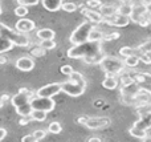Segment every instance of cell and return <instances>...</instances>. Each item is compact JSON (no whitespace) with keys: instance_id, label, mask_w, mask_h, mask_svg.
I'll return each mask as SVG.
<instances>
[{"instance_id":"6da1fadb","label":"cell","mask_w":151,"mask_h":142,"mask_svg":"<svg viewBox=\"0 0 151 142\" xmlns=\"http://www.w3.org/2000/svg\"><path fill=\"white\" fill-rule=\"evenodd\" d=\"M69 58H83L88 64H99L105 58V53L101 48V41H86L73 45L68 50Z\"/></svg>"},{"instance_id":"7a4b0ae2","label":"cell","mask_w":151,"mask_h":142,"mask_svg":"<svg viewBox=\"0 0 151 142\" xmlns=\"http://www.w3.org/2000/svg\"><path fill=\"white\" fill-rule=\"evenodd\" d=\"M94 29V23H91L90 20H86L83 23H81L77 28L72 32L70 37V43L73 45H78L82 44V43L89 41V36H90V32Z\"/></svg>"},{"instance_id":"3957f363","label":"cell","mask_w":151,"mask_h":142,"mask_svg":"<svg viewBox=\"0 0 151 142\" xmlns=\"http://www.w3.org/2000/svg\"><path fill=\"white\" fill-rule=\"evenodd\" d=\"M99 66L101 69L105 72L106 74H121L123 73L126 68L125 60L118 57H105L104 60L99 63Z\"/></svg>"},{"instance_id":"277c9868","label":"cell","mask_w":151,"mask_h":142,"mask_svg":"<svg viewBox=\"0 0 151 142\" xmlns=\"http://www.w3.org/2000/svg\"><path fill=\"white\" fill-rule=\"evenodd\" d=\"M85 85L86 84H82V82L69 80V81H65L61 84V89H63V92H65L66 94L72 96V97H80L85 92Z\"/></svg>"},{"instance_id":"5b68a950","label":"cell","mask_w":151,"mask_h":142,"mask_svg":"<svg viewBox=\"0 0 151 142\" xmlns=\"http://www.w3.org/2000/svg\"><path fill=\"white\" fill-rule=\"evenodd\" d=\"M53 97H33L31 98V105L33 109H39V110H45L47 113L52 112L55 109V100H52Z\"/></svg>"},{"instance_id":"8992f818","label":"cell","mask_w":151,"mask_h":142,"mask_svg":"<svg viewBox=\"0 0 151 142\" xmlns=\"http://www.w3.org/2000/svg\"><path fill=\"white\" fill-rule=\"evenodd\" d=\"M31 96H32L31 90H28L27 88H21L20 92L12 97L11 102H12V105L15 106L16 109H20V108H23V106H27L31 104V98H32Z\"/></svg>"},{"instance_id":"52a82bcc","label":"cell","mask_w":151,"mask_h":142,"mask_svg":"<svg viewBox=\"0 0 151 142\" xmlns=\"http://www.w3.org/2000/svg\"><path fill=\"white\" fill-rule=\"evenodd\" d=\"M60 92H63L61 84H58V82H52V84L44 85V86L40 88L36 92V96H40V97H55V96L58 94Z\"/></svg>"},{"instance_id":"ba28073f","label":"cell","mask_w":151,"mask_h":142,"mask_svg":"<svg viewBox=\"0 0 151 142\" xmlns=\"http://www.w3.org/2000/svg\"><path fill=\"white\" fill-rule=\"evenodd\" d=\"M110 125V118L109 117H90L86 121L85 126L89 129H102Z\"/></svg>"},{"instance_id":"9c48e42d","label":"cell","mask_w":151,"mask_h":142,"mask_svg":"<svg viewBox=\"0 0 151 142\" xmlns=\"http://www.w3.org/2000/svg\"><path fill=\"white\" fill-rule=\"evenodd\" d=\"M104 21L106 24H109V25L122 28V27H126V25L130 24L131 19H130V16H125V15H119V13H117V15L111 16V17H107L106 20H104Z\"/></svg>"},{"instance_id":"30bf717a","label":"cell","mask_w":151,"mask_h":142,"mask_svg":"<svg viewBox=\"0 0 151 142\" xmlns=\"http://www.w3.org/2000/svg\"><path fill=\"white\" fill-rule=\"evenodd\" d=\"M15 28L17 32L28 33V32L33 31V29L36 28V24H35L33 20H29V19H25V17H20L17 23L15 24Z\"/></svg>"},{"instance_id":"8fae6325","label":"cell","mask_w":151,"mask_h":142,"mask_svg":"<svg viewBox=\"0 0 151 142\" xmlns=\"http://www.w3.org/2000/svg\"><path fill=\"white\" fill-rule=\"evenodd\" d=\"M147 8H146V3H139V4H134V9H133V13H131L130 19L131 21L138 24L141 21L142 17L147 15Z\"/></svg>"},{"instance_id":"7c38bea8","label":"cell","mask_w":151,"mask_h":142,"mask_svg":"<svg viewBox=\"0 0 151 142\" xmlns=\"http://www.w3.org/2000/svg\"><path fill=\"white\" fill-rule=\"evenodd\" d=\"M7 37L15 45H19V47H27L29 44V39L28 36H25V33H21V32H8Z\"/></svg>"},{"instance_id":"4fadbf2b","label":"cell","mask_w":151,"mask_h":142,"mask_svg":"<svg viewBox=\"0 0 151 142\" xmlns=\"http://www.w3.org/2000/svg\"><path fill=\"white\" fill-rule=\"evenodd\" d=\"M16 68L19 69V71H23V72H31L32 69L35 68V61L32 60L31 57H27V56H24V57H20L19 60H16Z\"/></svg>"},{"instance_id":"5bb4252c","label":"cell","mask_w":151,"mask_h":142,"mask_svg":"<svg viewBox=\"0 0 151 142\" xmlns=\"http://www.w3.org/2000/svg\"><path fill=\"white\" fill-rule=\"evenodd\" d=\"M82 13L86 16V17H88V20H90L91 23H94V24L102 23V21H104V19H105L104 16H102L101 12H97V11L90 9V8H86V9H83Z\"/></svg>"},{"instance_id":"9a60e30c","label":"cell","mask_w":151,"mask_h":142,"mask_svg":"<svg viewBox=\"0 0 151 142\" xmlns=\"http://www.w3.org/2000/svg\"><path fill=\"white\" fill-rule=\"evenodd\" d=\"M102 86L105 89H109V90H114L115 88L118 86V79L115 74H106L105 80L102 81Z\"/></svg>"},{"instance_id":"2e32d148","label":"cell","mask_w":151,"mask_h":142,"mask_svg":"<svg viewBox=\"0 0 151 142\" xmlns=\"http://www.w3.org/2000/svg\"><path fill=\"white\" fill-rule=\"evenodd\" d=\"M133 77L139 85L151 88V74L150 73H145V72H142V73H135Z\"/></svg>"},{"instance_id":"e0dca14e","label":"cell","mask_w":151,"mask_h":142,"mask_svg":"<svg viewBox=\"0 0 151 142\" xmlns=\"http://www.w3.org/2000/svg\"><path fill=\"white\" fill-rule=\"evenodd\" d=\"M99 12L102 13V16H104L105 19H107V17H111V16L117 15L118 13V7L111 5V4H104V5L99 7Z\"/></svg>"},{"instance_id":"ac0fdd59","label":"cell","mask_w":151,"mask_h":142,"mask_svg":"<svg viewBox=\"0 0 151 142\" xmlns=\"http://www.w3.org/2000/svg\"><path fill=\"white\" fill-rule=\"evenodd\" d=\"M63 0H42V5L45 9L50 11V12H56L63 7Z\"/></svg>"},{"instance_id":"d6986e66","label":"cell","mask_w":151,"mask_h":142,"mask_svg":"<svg viewBox=\"0 0 151 142\" xmlns=\"http://www.w3.org/2000/svg\"><path fill=\"white\" fill-rule=\"evenodd\" d=\"M36 36L39 37L40 40H53L55 39V31L49 29V28H44V29L37 31Z\"/></svg>"},{"instance_id":"ffe728a7","label":"cell","mask_w":151,"mask_h":142,"mask_svg":"<svg viewBox=\"0 0 151 142\" xmlns=\"http://www.w3.org/2000/svg\"><path fill=\"white\" fill-rule=\"evenodd\" d=\"M13 43L7 36H0V53H4L7 50H11L13 48Z\"/></svg>"},{"instance_id":"44dd1931","label":"cell","mask_w":151,"mask_h":142,"mask_svg":"<svg viewBox=\"0 0 151 142\" xmlns=\"http://www.w3.org/2000/svg\"><path fill=\"white\" fill-rule=\"evenodd\" d=\"M134 9V4L133 3H123L118 7V13L119 15H125V16H131Z\"/></svg>"},{"instance_id":"7402d4cb","label":"cell","mask_w":151,"mask_h":142,"mask_svg":"<svg viewBox=\"0 0 151 142\" xmlns=\"http://www.w3.org/2000/svg\"><path fill=\"white\" fill-rule=\"evenodd\" d=\"M29 117H31L33 121L42 122V121H45V118H47V112L45 110H39V109H33Z\"/></svg>"},{"instance_id":"603a6c76","label":"cell","mask_w":151,"mask_h":142,"mask_svg":"<svg viewBox=\"0 0 151 142\" xmlns=\"http://www.w3.org/2000/svg\"><path fill=\"white\" fill-rule=\"evenodd\" d=\"M130 134L135 138H139V140H146V130L137 126V125H134L130 129Z\"/></svg>"},{"instance_id":"cb8c5ba5","label":"cell","mask_w":151,"mask_h":142,"mask_svg":"<svg viewBox=\"0 0 151 142\" xmlns=\"http://www.w3.org/2000/svg\"><path fill=\"white\" fill-rule=\"evenodd\" d=\"M123 60H125V64L127 68H135V66L139 64L141 58H139V56L135 53V55H131V56H129V57L123 58Z\"/></svg>"},{"instance_id":"d4e9b609","label":"cell","mask_w":151,"mask_h":142,"mask_svg":"<svg viewBox=\"0 0 151 142\" xmlns=\"http://www.w3.org/2000/svg\"><path fill=\"white\" fill-rule=\"evenodd\" d=\"M104 36H105V35L102 33L99 29H96V28H94L93 31L90 32L89 40H90V41H102V40H104Z\"/></svg>"},{"instance_id":"484cf974","label":"cell","mask_w":151,"mask_h":142,"mask_svg":"<svg viewBox=\"0 0 151 142\" xmlns=\"http://www.w3.org/2000/svg\"><path fill=\"white\" fill-rule=\"evenodd\" d=\"M135 50L137 49H134V48H131V47H122L119 49V55H121V57L126 58L131 55H135Z\"/></svg>"},{"instance_id":"4316f807","label":"cell","mask_w":151,"mask_h":142,"mask_svg":"<svg viewBox=\"0 0 151 142\" xmlns=\"http://www.w3.org/2000/svg\"><path fill=\"white\" fill-rule=\"evenodd\" d=\"M48 130H49L50 133H53V134H58V133H61V130H63V126H61L60 122L55 121V122H50L49 124Z\"/></svg>"},{"instance_id":"83f0119b","label":"cell","mask_w":151,"mask_h":142,"mask_svg":"<svg viewBox=\"0 0 151 142\" xmlns=\"http://www.w3.org/2000/svg\"><path fill=\"white\" fill-rule=\"evenodd\" d=\"M15 15L17 16V17H24L25 15H28V7L19 4V7L15 8Z\"/></svg>"},{"instance_id":"f1b7e54d","label":"cell","mask_w":151,"mask_h":142,"mask_svg":"<svg viewBox=\"0 0 151 142\" xmlns=\"http://www.w3.org/2000/svg\"><path fill=\"white\" fill-rule=\"evenodd\" d=\"M138 49L143 53H151V39L146 40L145 43H142V44L138 47Z\"/></svg>"},{"instance_id":"f546056e","label":"cell","mask_w":151,"mask_h":142,"mask_svg":"<svg viewBox=\"0 0 151 142\" xmlns=\"http://www.w3.org/2000/svg\"><path fill=\"white\" fill-rule=\"evenodd\" d=\"M40 47L44 48V49H53L56 47V43H55V40H41Z\"/></svg>"},{"instance_id":"4dcf8cb0","label":"cell","mask_w":151,"mask_h":142,"mask_svg":"<svg viewBox=\"0 0 151 142\" xmlns=\"http://www.w3.org/2000/svg\"><path fill=\"white\" fill-rule=\"evenodd\" d=\"M63 8L65 12H74L76 9H77V4H74V3H70V1H68V3H63Z\"/></svg>"},{"instance_id":"1f68e13d","label":"cell","mask_w":151,"mask_h":142,"mask_svg":"<svg viewBox=\"0 0 151 142\" xmlns=\"http://www.w3.org/2000/svg\"><path fill=\"white\" fill-rule=\"evenodd\" d=\"M20 5H25V7H31V5H37L40 0H17Z\"/></svg>"},{"instance_id":"d6a6232c","label":"cell","mask_w":151,"mask_h":142,"mask_svg":"<svg viewBox=\"0 0 151 142\" xmlns=\"http://www.w3.org/2000/svg\"><path fill=\"white\" fill-rule=\"evenodd\" d=\"M69 77H70V80H74V81H78V82L85 84V79H83V76L81 73H78V72H73V73H72Z\"/></svg>"},{"instance_id":"836d02e7","label":"cell","mask_w":151,"mask_h":142,"mask_svg":"<svg viewBox=\"0 0 151 142\" xmlns=\"http://www.w3.org/2000/svg\"><path fill=\"white\" fill-rule=\"evenodd\" d=\"M86 5H88V8H90V9H94V8L101 7L102 3L99 1V0H88V1H86Z\"/></svg>"},{"instance_id":"e575fe53","label":"cell","mask_w":151,"mask_h":142,"mask_svg":"<svg viewBox=\"0 0 151 142\" xmlns=\"http://www.w3.org/2000/svg\"><path fill=\"white\" fill-rule=\"evenodd\" d=\"M73 72H74V71H73V68H72L70 65H64V66H61V73L65 74V76H70Z\"/></svg>"},{"instance_id":"d590c367","label":"cell","mask_w":151,"mask_h":142,"mask_svg":"<svg viewBox=\"0 0 151 142\" xmlns=\"http://www.w3.org/2000/svg\"><path fill=\"white\" fill-rule=\"evenodd\" d=\"M33 136H35V138H36V141H40L47 136V132H45V130H35Z\"/></svg>"},{"instance_id":"8d00e7d4","label":"cell","mask_w":151,"mask_h":142,"mask_svg":"<svg viewBox=\"0 0 151 142\" xmlns=\"http://www.w3.org/2000/svg\"><path fill=\"white\" fill-rule=\"evenodd\" d=\"M118 37H119V33L114 32V33H109L107 36H104V40H113V39H118Z\"/></svg>"},{"instance_id":"74e56055","label":"cell","mask_w":151,"mask_h":142,"mask_svg":"<svg viewBox=\"0 0 151 142\" xmlns=\"http://www.w3.org/2000/svg\"><path fill=\"white\" fill-rule=\"evenodd\" d=\"M23 141L24 142H35L36 138H35L33 134H31V136H25V137H23Z\"/></svg>"},{"instance_id":"f35d334b","label":"cell","mask_w":151,"mask_h":142,"mask_svg":"<svg viewBox=\"0 0 151 142\" xmlns=\"http://www.w3.org/2000/svg\"><path fill=\"white\" fill-rule=\"evenodd\" d=\"M145 130H146V140H151V125H149Z\"/></svg>"},{"instance_id":"ab89813d","label":"cell","mask_w":151,"mask_h":142,"mask_svg":"<svg viewBox=\"0 0 151 142\" xmlns=\"http://www.w3.org/2000/svg\"><path fill=\"white\" fill-rule=\"evenodd\" d=\"M5 136H7V130H5L4 128H0V141L4 140Z\"/></svg>"},{"instance_id":"60d3db41","label":"cell","mask_w":151,"mask_h":142,"mask_svg":"<svg viewBox=\"0 0 151 142\" xmlns=\"http://www.w3.org/2000/svg\"><path fill=\"white\" fill-rule=\"evenodd\" d=\"M88 120H89V117H80V118H78V124H83V125H85Z\"/></svg>"},{"instance_id":"b9f144b4","label":"cell","mask_w":151,"mask_h":142,"mask_svg":"<svg viewBox=\"0 0 151 142\" xmlns=\"http://www.w3.org/2000/svg\"><path fill=\"white\" fill-rule=\"evenodd\" d=\"M146 8H147V12L151 13V1H147L146 3Z\"/></svg>"},{"instance_id":"7bdbcfd3","label":"cell","mask_w":151,"mask_h":142,"mask_svg":"<svg viewBox=\"0 0 151 142\" xmlns=\"http://www.w3.org/2000/svg\"><path fill=\"white\" fill-rule=\"evenodd\" d=\"M89 141L90 142H99L101 140H99V138H89Z\"/></svg>"},{"instance_id":"ee69618b","label":"cell","mask_w":151,"mask_h":142,"mask_svg":"<svg viewBox=\"0 0 151 142\" xmlns=\"http://www.w3.org/2000/svg\"><path fill=\"white\" fill-rule=\"evenodd\" d=\"M149 17H150V21H151V13H149Z\"/></svg>"},{"instance_id":"f6af8a7d","label":"cell","mask_w":151,"mask_h":142,"mask_svg":"<svg viewBox=\"0 0 151 142\" xmlns=\"http://www.w3.org/2000/svg\"><path fill=\"white\" fill-rule=\"evenodd\" d=\"M0 15H1V5H0Z\"/></svg>"},{"instance_id":"bcb514c9","label":"cell","mask_w":151,"mask_h":142,"mask_svg":"<svg viewBox=\"0 0 151 142\" xmlns=\"http://www.w3.org/2000/svg\"><path fill=\"white\" fill-rule=\"evenodd\" d=\"M150 90H151V89H150Z\"/></svg>"}]
</instances>
